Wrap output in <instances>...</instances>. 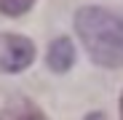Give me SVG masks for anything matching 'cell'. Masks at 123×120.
Here are the masks:
<instances>
[{
  "mask_svg": "<svg viewBox=\"0 0 123 120\" xmlns=\"http://www.w3.org/2000/svg\"><path fill=\"white\" fill-rule=\"evenodd\" d=\"M75 32L88 56L102 67H123V13L102 6H86L75 13Z\"/></svg>",
  "mask_w": 123,
  "mask_h": 120,
  "instance_id": "1",
  "label": "cell"
},
{
  "mask_svg": "<svg viewBox=\"0 0 123 120\" xmlns=\"http://www.w3.org/2000/svg\"><path fill=\"white\" fill-rule=\"evenodd\" d=\"M35 46L24 35H0V69L3 72H22L32 64Z\"/></svg>",
  "mask_w": 123,
  "mask_h": 120,
  "instance_id": "2",
  "label": "cell"
},
{
  "mask_svg": "<svg viewBox=\"0 0 123 120\" xmlns=\"http://www.w3.org/2000/svg\"><path fill=\"white\" fill-rule=\"evenodd\" d=\"M46 62H48V67L54 72H67L75 64V46H72V40L70 37H56L51 43V48H48Z\"/></svg>",
  "mask_w": 123,
  "mask_h": 120,
  "instance_id": "3",
  "label": "cell"
},
{
  "mask_svg": "<svg viewBox=\"0 0 123 120\" xmlns=\"http://www.w3.org/2000/svg\"><path fill=\"white\" fill-rule=\"evenodd\" d=\"M0 120H48V117H46V112L40 109L35 102L19 96V99H13V102H8L3 107Z\"/></svg>",
  "mask_w": 123,
  "mask_h": 120,
  "instance_id": "4",
  "label": "cell"
},
{
  "mask_svg": "<svg viewBox=\"0 0 123 120\" xmlns=\"http://www.w3.org/2000/svg\"><path fill=\"white\" fill-rule=\"evenodd\" d=\"M35 6V0H0V11L6 16H22Z\"/></svg>",
  "mask_w": 123,
  "mask_h": 120,
  "instance_id": "5",
  "label": "cell"
},
{
  "mask_svg": "<svg viewBox=\"0 0 123 120\" xmlns=\"http://www.w3.org/2000/svg\"><path fill=\"white\" fill-rule=\"evenodd\" d=\"M86 120H107L102 112H91V115H86Z\"/></svg>",
  "mask_w": 123,
  "mask_h": 120,
  "instance_id": "6",
  "label": "cell"
},
{
  "mask_svg": "<svg viewBox=\"0 0 123 120\" xmlns=\"http://www.w3.org/2000/svg\"><path fill=\"white\" fill-rule=\"evenodd\" d=\"M120 120H123V93H120Z\"/></svg>",
  "mask_w": 123,
  "mask_h": 120,
  "instance_id": "7",
  "label": "cell"
}]
</instances>
